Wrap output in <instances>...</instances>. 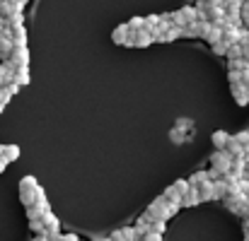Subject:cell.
I'll list each match as a JSON object with an SVG mask.
<instances>
[{
	"label": "cell",
	"instance_id": "obj_9",
	"mask_svg": "<svg viewBox=\"0 0 249 241\" xmlns=\"http://www.w3.org/2000/svg\"><path fill=\"white\" fill-rule=\"evenodd\" d=\"M240 39H242V29H240V27L223 24V41H228V44H240Z\"/></svg>",
	"mask_w": 249,
	"mask_h": 241
},
{
	"label": "cell",
	"instance_id": "obj_41",
	"mask_svg": "<svg viewBox=\"0 0 249 241\" xmlns=\"http://www.w3.org/2000/svg\"><path fill=\"white\" fill-rule=\"evenodd\" d=\"M201 2H206V5H223V0H201Z\"/></svg>",
	"mask_w": 249,
	"mask_h": 241
},
{
	"label": "cell",
	"instance_id": "obj_35",
	"mask_svg": "<svg viewBox=\"0 0 249 241\" xmlns=\"http://www.w3.org/2000/svg\"><path fill=\"white\" fill-rule=\"evenodd\" d=\"M240 17L249 19V0H242V10H240Z\"/></svg>",
	"mask_w": 249,
	"mask_h": 241
},
{
	"label": "cell",
	"instance_id": "obj_7",
	"mask_svg": "<svg viewBox=\"0 0 249 241\" xmlns=\"http://www.w3.org/2000/svg\"><path fill=\"white\" fill-rule=\"evenodd\" d=\"M15 44H12V36H10V27L0 34V58L2 61H10V53H12Z\"/></svg>",
	"mask_w": 249,
	"mask_h": 241
},
{
	"label": "cell",
	"instance_id": "obj_30",
	"mask_svg": "<svg viewBox=\"0 0 249 241\" xmlns=\"http://www.w3.org/2000/svg\"><path fill=\"white\" fill-rule=\"evenodd\" d=\"M162 195H165V198H167V200H169V203H179V205H181V195H179V193H177V191H174L172 186L167 188V191H165V193H162Z\"/></svg>",
	"mask_w": 249,
	"mask_h": 241
},
{
	"label": "cell",
	"instance_id": "obj_38",
	"mask_svg": "<svg viewBox=\"0 0 249 241\" xmlns=\"http://www.w3.org/2000/svg\"><path fill=\"white\" fill-rule=\"evenodd\" d=\"M58 241H80V239H78L75 234H61V237H58Z\"/></svg>",
	"mask_w": 249,
	"mask_h": 241
},
{
	"label": "cell",
	"instance_id": "obj_8",
	"mask_svg": "<svg viewBox=\"0 0 249 241\" xmlns=\"http://www.w3.org/2000/svg\"><path fill=\"white\" fill-rule=\"evenodd\" d=\"M203 27H206V22H189L186 27H181V36H184V39L203 36Z\"/></svg>",
	"mask_w": 249,
	"mask_h": 241
},
{
	"label": "cell",
	"instance_id": "obj_29",
	"mask_svg": "<svg viewBox=\"0 0 249 241\" xmlns=\"http://www.w3.org/2000/svg\"><path fill=\"white\" fill-rule=\"evenodd\" d=\"M29 229L39 237V234H46V229H44V222L41 220H29Z\"/></svg>",
	"mask_w": 249,
	"mask_h": 241
},
{
	"label": "cell",
	"instance_id": "obj_39",
	"mask_svg": "<svg viewBox=\"0 0 249 241\" xmlns=\"http://www.w3.org/2000/svg\"><path fill=\"white\" fill-rule=\"evenodd\" d=\"M242 232H245V239L249 237V217H245V222H242Z\"/></svg>",
	"mask_w": 249,
	"mask_h": 241
},
{
	"label": "cell",
	"instance_id": "obj_31",
	"mask_svg": "<svg viewBox=\"0 0 249 241\" xmlns=\"http://www.w3.org/2000/svg\"><path fill=\"white\" fill-rule=\"evenodd\" d=\"M211 46H213V53L215 56H225V51H228V41H223V39L215 41V44H211Z\"/></svg>",
	"mask_w": 249,
	"mask_h": 241
},
{
	"label": "cell",
	"instance_id": "obj_37",
	"mask_svg": "<svg viewBox=\"0 0 249 241\" xmlns=\"http://www.w3.org/2000/svg\"><path fill=\"white\" fill-rule=\"evenodd\" d=\"M240 82H242V87L249 92V68H247V70H242V80H240Z\"/></svg>",
	"mask_w": 249,
	"mask_h": 241
},
{
	"label": "cell",
	"instance_id": "obj_5",
	"mask_svg": "<svg viewBox=\"0 0 249 241\" xmlns=\"http://www.w3.org/2000/svg\"><path fill=\"white\" fill-rule=\"evenodd\" d=\"M203 39H206L208 44H215V41H220V39H223V24L206 22V27H203Z\"/></svg>",
	"mask_w": 249,
	"mask_h": 241
},
{
	"label": "cell",
	"instance_id": "obj_13",
	"mask_svg": "<svg viewBox=\"0 0 249 241\" xmlns=\"http://www.w3.org/2000/svg\"><path fill=\"white\" fill-rule=\"evenodd\" d=\"M12 78H15V68H12V63H10V61H2V63H0V87L10 84Z\"/></svg>",
	"mask_w": 249,
	"mask_h": 241
},
{
	"label": "cell",
	"instance_id": "obj_36",
	"mask_svg": "<svg viewBox=\"0 0 249 241\" xmlns=\"http://www.w3.org/2000/svg\"><path fill=\"white\" fill-rule=\"evenodd\" d=\"M240 80H242V70H230V84H235Z\"/></svg>",
	"mask_w": 249,
	"mask_h": 241
},
{
	"label": "cell",
	"instance_id": "obj_4",
	"mask_svg": "<svg viewBox=\"0 0 249 241\" xmlns=\"http://www.w3.org/2000/svg\"><path fill=\"white\" fill-rule=\"evenodd\" d=\"M230 161H232V157H230L225 150H215V152L211 155V166H213V169H218V171H223V174H228Z\"/></svg>",
	"mask_w": 249,
	"mask_h": 241
},
{
	"label": "cell",
	"instance_id": "obj_18",
	"mask_svg": "<svg viewBox=\"0 0 249 241\" xmlns=\"http://www.w3.org/2000/svg\"><path fill=\"white\" fill-rule=\"evenodd\" d=\"M15 68V65H12ZM15 84H19V87H24V84H29V68H15V78H12Z\"/></svg>",
	"mask_w": 249,
	"mask_h": 241
},
{
	"label": "cell",
	"instance_id": "obj_27",
	"mask_svg": "<svg viewBox=\"0 0 249 241\" xmlns=\"http://www.w3.org/2000/svg\"><path fill=\"white\" fill-rule=\"evenodd\" d=\"M172 188H174L179 195H184V193L189 191V181H186V178H177V181L172 183Z\"/></svg>",
	"mask_w": 249,
	"mask_h": 241
},
{
	"label": "cell",
	"instance_id": "obj_14",
	"mask_svg": "<svg viewBox=\"0 0 249 241\" xmlns=\"http://www.w3.org/2000/svg\"><path fill=\"white\" fill-rule=\"evenodd\" d=\"M10 36H12V44L15 46H27V29H24V24L12 27L10 29Z\"/></svg>",
	"mask_w": 249,
	"mask_h": 241
},
{
	"label": "cell",
	"instance_id": "obj_34",
	"mask_svg": "<svg viewBox=\"0 0 249 241\" xmlns=\"http://www.w3.org/2000/svg\"><path fill=\"white\" fill-rule=\"evenodd\" d=\"M169 138H172L174 143H181V140H184V133H181V128H177V130H172V133H169Z\"/></svg>",
	"mask_w": 249,
	"mask_h": 241
},
{
	"label": "cell",
	"instance_id": "obj_24",
	"mask_svg": "<svg viewBox=\"0 0 249 241\" xmlns=\"http://www.w3.org/2000/svg\"><path fill=\"white\" fill-rule=\"evenodd\" d=\"M46 210H49V208H41V205H29V208H27V217H29V220H41V215H44Z\"/></svg>",
	"mask_w": 249,
	"mask_h": 241
},
{
	"label": "cell",
	"instance_id": "obj_33",
	"mask_svg": "<svg viewBox=\"0 0 249 241\" xmlns=\"http://www.w3.org/2000/svg\"><path fill=\"white\" fill-rule=\"evenodd\" d=\"M143 19H145V29H153V27L160 22V17H158V15H150V17H143Z\"/></svg>",
	"mask_w": 249,
	"mask_h": 241
},
{
	"label": "cell",
	"instance_id": "obj_23",
	"mask_svg": "<svg viewBox=\"0 0 249 241\" xmlns=\"http://www.w3.org/2000/svg\"><path fill=\"white\" fill-rule=\"evenodd\" d=\"M228 61H235V58H242V44H228V51H225Z\"/></svg>",
	"mask_w": 249,
	"mask_h": 241
},
{
	"label": "cell",
	"instance_id": "obj_10",
	"mask_svg": "<svg viewBox=\"0 0 249 241\" xmlns=\"http://www.w3.org/2000/svg\"><path fill=\"white\" fill-rule=\"evenodd\" d=\"M196 188H198V200H201V203H206V200H215L213 181H211V178H208V181H203V183H198Z\"/></svg>",
	"mask_w": 249,
	"mask_h": 241
},
{
	"label": "cell",
	"instance_id": "obj_15",
	"mask_svg": "<svg viewBox=\"0 0 249 241\" xmlns=\"http://www.w3.org/2000/svg\"><path fill=\"white\" fill-rule=\"evenodd\" d=\"M128 36H131V29H128V24H119V27L114 29V34H111L114 44H119V46H124V44L128 41Z\"/></svg>",
	"mask_w": 249,
	"mask_h": 241
},
{
	"label": "cell",
	"instance_id": "obj_45",
	"mask_svg": "<svg viewBox=\"0 0 249 241\" xmlns=\"http://www.w3.org/2000/svg\"><path fill=\"white\" fill-rule=\"evenodd\" d=\"M34 241H36V239H34Z\"/></svg>",
	"mask_w": 249,
	"mask_h": 241
},
{
	"label": "cell",
	"instance_id": "obj_44",
	"mask_svg": "<svg viewBox=\"0 0 249 241\" xmlns=\"http://www.w3.org/2000/svg\"><path fill=\"white\" fill-rule=\"evenodd\" d=\"M245 241H249V237H247V239H245Z\"/></svg>",
	"mask_w": 249,
	"mask_h": 241
},
{
	"label": "cell",
	"instance_id": "obj_12",
	"mask_svg": "<svg viewBox=\"0 0 249 241\" xmlns=\"http://www.w3.org/2000/svg\"><path fill=\"white\" fill-rule=\"evenodd\" d=\"M201 200H198V188L196 186H189V191L181 195V208H194V205H198Z\"/></svg>",
	"mask_w": 249,
	"mask_h": 241
},
{
	"label": "cell",
	"instance_id": "obj_3",
	"mask_svg": "<svg viewBox=\"0 0 249 241\" xmlns=\"http://www.w3.org/2000/svg\"><path fill=\"white\" fill-rule=\"evenodd\" d=\"M10 63L15 68H29V48L27 46H15L10 53Z\"/></svg>",
	"mask_w": 249,
	"mask_h": 241
},
{
	"label": "cell",
	"instance_id": "obj_26",
	"mask_svg": "<svg viewBox=\"0 0 249 241\" xmlns=\"http://www.w3.org/2000/svg\"><path fill=\"white\" fill-rule=\"evenodd\" d=\"M203 181H208V171H196V174L189 178V186H198V183H203Z\"/></svg>",
	"mask_w": 249,
	"mask_h": 241
},
{
	"label": "cell",
	"instance_id": "obj_20",
	"mask_svg": "<svg viewBox=\"0 0 249 241\" xmlns=\"http://www.w3.org/2000/svg\"><path fill=\"white\" fill-rule=\"evenodd\" d=\"M228 140H230V135H228L225 130H215V133H213V145H215V150H225Z\"/></svg>",
	"mask_w": 249,
	"mask_h": 241
},
{
	"label": "cell",
	"instance_id": "obj_22",
	"mask_svg": "<svg viewBox=\"0 0 249 241\" xmlns=\"http://www.w3.org/2000/svg\"><path fill=\"white\" fill-rule=\"evenodd\" d=\"M223 10H225V15H240L242 0H223Z\"/></svg>",
	"mask_w": 249,
	"mask_h": 241
},
{
	"label": "cell",
	"instance_id": "obj_19",
	"mask_svg": "<svg viewBox=\"0 0 249 241\" xmlns=\"http://www.w3.org/2000/svg\"><path fill=\"white\" fill-rule=\"evenodd\" d=\"M0 157L10 164V161H15L19 157V147H17V145H2V155H0Z\"/></svg>",
	"mask_w": 249,
	"mask_h": 241
},
{
	"label": "cell",
	"instance_id": "obj_17",
	"mask_svg": "<svg viewBox=\"0 0 249 241\" xmlns=\"http://www.w3.org/2000/svg\"><path fill=\"white\" fill-rule=\"evenodd\" d=\"M225 152L230 155V157H245V147L230 135V140H228V145H225Z\"/></svg>",
	"mask_w": 249,
	"mask_h": 241
},
{
	"label": "cell",
	"instance_id": "obj_2",
	"mask_svg": "<svg viewBox=\"0 0 249 241\" xmlns=\"http://www.w3.org/2000/svg\"><path fill=\"white\" fill-rule=\"evenodd\" d=\"M198 10L206 12V19H208V22L223 24V19H225V10H223V5H206V2L198 0Z\"/></svg>",
	"mask_w": 249,
	"mask_h": 241
},
{
	"label": "cell",
	"instance_id": "obj_32",
	"mask_svg": "<svg viewBox=\"0 0 249 241\" xmlns=\"http://www.w3.org/2000/svg\"><path fill=\"white\" fill-rule=\"evenodd\" d=\"M150 232L162 234V232H165V222H162V220H153V222H150Z\"/></svg>",
	"mask_w": 249,
	"mask_h": 241
},
{
	"label": "cell",
	"instance_id": "obj_21",
	"mask_svg": "<svg viewBox=\"0 0 249 241\" xmlns=\"http://www.w3.org/2000/svg\"><path fill=\"white\" fill-rule=\"evenodd\" d=\"M181 36V27H177V24H169L165 29V34L160 36V41H174V39H179Z\"/></svg>",
	"mask_w": 249,
	"mask_h": 241
},
{
	"label": "cell",
	"instance_id": "obj_16",
	"mask_svg": "<svg viewBox=\"0 0 249 241\" xmlns=\"http://www.w3.org/2000/svg\"><path fill=\"white\" fill-rule=\"evenodd\" d=\"M155 39L148 29H141V32H133V46H150Z\"/></svg>",
	"mask_w": 249,
	"mask_h": 241
},
{
	"label": "cell",
	"instance_id": "obj_25",
	"mask_svg": "<svg viewBox=\"0 0 249 241\" xmlns=\"http://www.w3.org/2000/svg\"><path fill=\"white\" fill-rule=\"evenodd\" d=\"M126 24H128L131 32H141V29H145V19H143V17H131V22H126Z\"/></svg>",
	"mask_w": 249,
	"mask_h": 241
},
{
	"label": "cell",
	"instance_id": "obj_42",
	"mask_svg": "<svg viewBox=\"0 0 249 241\" xmlns=\"http://www.w3.org/2000/svg\"><path fill=\"white\" fill-rule=\"evenodd\" d=\"M5 166H7V161H5V160H2V157H0V174L5 171Z\"/></svg>",
	"mask_w": 249,
	"mask_h": 241
},
{
	"label": "cell",
	"instance_id": "obj_28",
	"mask_svg": "<svg viewBox=\"0 0 249 241\" xmlns=\"http://www.w3.org/2000/svg\"><path fill=\"white\" fill-rule=\"evenodd\" d=\"M10 99H12L10 89H7V87H0V113H2V109L10 104Z\"/></svg>",
	"mask_w": 249,
	"mask_h": 241
},
{
	"label": "cell",
	"instance_id": "obj_40",
	"mask_svg": "<svg viewBox=\"0 0 249 241\" xmlns=\"http://www.w3.org/2000/svg\"><path fill=\"white\" fill-rule=\"evenodd\" d=\"M242 58H247L249 61V41L247 44H242Z\"/></svg>",
	"mask_w": 249,
	"mask_h": 241
},
{
	"label": "cell",
	"instance_id": "obj_6",
	"mask_svg": "<svg viewBox=\"0 0 249 241\" xmlns=\"http://www.w3.org/2000/svg\"><path fill=\"white\" fill-rule=\"evenodd\" d=\"M247 161H245V157H232V161H230V169H228V176L230 178H242L245 174H247Z\"/></svg>",
	"mask_w": 249,
	"mask_h": 241
},
{
	"label": "cell",
	"instance_id": "obj_1",
	"mask_svg": "<svg viewBox=\"0 0 249 241\" xmlns=\"http://www.w3.org/2000/svg\"><path fill=\"white\" fill-rule=\"evenodd\" d=\"M41 193H44V191H41V186L36 183L34 176H24V178L19 181V200L24 203V208L34 205V203L39 200Z\"/></svg>",
	"mask_w": 249,
	"mask_h": 241
},
{
	"label": "cell",
	"instance_id": "obj_43",
	"mask_svg": "<svg viewBox=\"0 0 249 241\" xmlns=\"http://www.w3.org/2000/svg\"><path fill=\"white\" fill-rule=\"evenodd\" d=\"M0 155H2V145H0Z\"/></svg>",
	"mask_w": 249,
	"mask_h": 241
},
{
	"label": "cell",
	"instance_id": "obj_11",
	"mask_svg": "<svg viewBox=\"0 0 249 241\" xmlns=\"http://www.w3.org/2000/svg\"><path fill=\"white\" fill-rule=\"evenodd\" d=\"M230 92H232V96H235V101L240 104V106H247V99H249V92L242 87V82H235V84H230Z\"/></svg>",
	"mask_w": 249,
	"mask_h": 241
}]
</instances>
